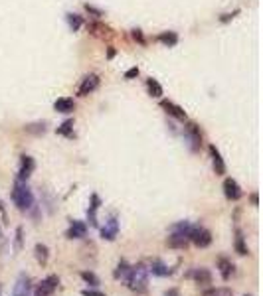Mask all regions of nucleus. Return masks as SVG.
I'll list each match as a JSON object with an SVG mask.
<instances>
[{"instance_id": "19", "label": "nucleus", "mask_w": 263, "mask_h": 296, "mask_svg": "<svg viewBox=\"0 0 263 296\" xmlns=\"http://www.w3.org/2000/svg\"><path fill=\"white\" fill-rule=\"evenodd\" d=\"M34 257L38 261L40 267H48L49 265V247L46 243H36L34 245Z\"/></svg>"}, {"instance_id": "1", "label": "nucleus", "mask_w": 263, "mask_h": 296, "mask_svg": "<svg viewBox=\"0 0 263 296\" xmlns=\"http://www.w3.org/2000/svg\"><path fill=\"white\" fill-rule=\"evenodd\" d=\"M148 271H146V265L144 263H137V265H131V271L127 274V278L123 280L125 286L135 292V294H144L146 288H148Z\"/></svg>"}, {"instance_id": "18", "label": "nucleus", "mask_w": 263, "mask_h": 296, "mask_svg": "<svg viewBox=\"0 0 263 296\" xmlns=\"http://www.w3.org/2000/svg\"><path fill=\"white\" fill-rule=\"evenodd\" d=\"M89 32H91L95 38H101V40H111V38H115L113 30H111L109 26H105V24H101V22H91L89 24Z\"/></svg>"}, {"instance_id": "39", "label": "nucleus", "mask_w": 263, "mask_h": 296, "mask_svg": "<svg viewBox=\"0 0 263 296\" xmlns=\"http://www.w3.org/2000/svg\"><path fill=\"white\" fill-rule=\"evenodd\" d=\"M4 243V235H2V229H0V245Z\"/></svg>"}, {"instance_id": "12", "label": "nucleus", "mask_w": 263, "mask_h": 296, "mask_svg": "<svg viewBox=\"0 0 263 296\" xmlns=\"http://www.w3.org/2000/svg\"><path fill=\"white\" fill-rule=\"evenodd\" d=\"M34 170H36V162H34V158L28 156V154H22V156H20V168H18V178H16V180L28 182V178L32 176Z\"/></svg>"}, {"instance_id": "32", "label": "nucleus", "mask_w": 263, "mask_h": 296, "mask_svg": "<svg viewBox=\"0 0 263 296\" xmlns=\"http://www.w3.org/2000/svg\"><path fill=\"white\" fill-rule=\"evenodd\" d=\"M81 296H107V294L101 292V290H97V288H93V286H87V288L81 290Z\"/></svg>"}, {"instance_id": "35", "label": "nucleus", "mask_w": 263, "mask_h": 296, "mask_svg": "<svg viewBox=\"0 0 263 296\" xmlns=\"http://www.w3.org/2000/svg\"><path fill=\"white\" fill-rule=\"evenodd\" d=\"M133 38H135L139 44H144V38H143V34H141V30H133Z\"/></svg>"}, {"instance_id": "33", "label": "nucleus", "mask_w": 263, "mask_h": 296, "mask_svg": "<svg viewBox=\"0 0 263 296\" xmlns=\"http://www.w3.org/2000/svg\"><path fill=\"white\" fill-rule=\"evenodd\" d=\"M85 10H87L89 14H93L95 18H101V16H103V12H101V10H97L95 6H91V4H85Z\"/></svg>"}, {"instance_id": "11", "label": "nucleus", "mask_w": 263, "mask_h": 296, "mask_svg": "<svg viewBox=\"0 0 263 296\" xmlns=\"http://www.w3.org/2000/svg\"><path fill=\"white\" fill-rule=\"evenodd\" d=\"M216 267H218V273L222 276V280H232V276L236 274V265L232 263V259H228V257H218V261H216Z\"/></svg>"}, {"instance_id": "14", "label": "nucleus", "mask_w": 263, "mask_h": 296, "mask_svg": "<svg viewBox=\"0 0 263 296\" xmlns=\"http://www.w3.org/2000/svg\"><path fill=\"white\" fill-rule=\"evenodd\" d=\"M224 196L230 200V202H239L243 198V192L239 188V184L234 178H226L224 180Z\"/></svg>"}, {"instance_id": "22", "label": "nucleus", "mask_w": 263, "mask_h": 296, "mask_svg": "<svg viewBox=\"0 0 263 296\" xmlns=\"http://www.w3.org/2000/svg\"><path fill=\"white\" fill-rule=\"evenodd\" d=\"M129 271H131V263H129L127 259H119V263H117V267H115V271H113V278H115V280H125Z\"/></svg>"}, {"instance_id": "16", "label": "nucleus", "mask_w": 263, "mask_h": 296, "mask_svg": "<svg viewBox=\"0 0 263 296\" xmlns=\"http://www.w3.org/2000/svg\"><path fill=\"white\" fill-rule=\"evenodd\" d=\"M210 158H212V166H214V172L216 176H224L226 174V162L222 158V154H220V150L216 148L214 144H210Z\"/></svg>"}, {"instance_id": "6", "label": "nucleus", "mask_w": 263, "mask_h": 296, "mask_svg": "<svg viewBox=\"0 0 263 296\" xmlns=\"http://www.w3.org/2000/svg\"><path fill=\"white\" fill-rule=\"evenodd\" d=\"M99 235L105 241H115L117 239V235H119V217H117V213H111L109 215V219L105 221V225L99 227Z\"/></svg>"}, {"instance_id": "5", "label": "nucleus", "mask_w": 263, "mask_h": 296, "mask_svg": "<svg viewBox=\"0 0 263 296\" xmlns=\"http://www.w3.org/2000/svg\"><path fill=\"white\" fill-rule=\"evenodd\" d=\"M184 276H186V278H192L198 286H208V284L214 282V274H212L210 269H206V267H194V269H190Z\"/></svg>"}, {"instance_id": "4", "label": "nucleus", "mask_w": 263, "mask_h": 296, "mask_svg": "<svg viewBox=\"0 0 263 296\" xmlns=\"http://www.w3.org/2000/svg\"><path fill=\"white\" fill-rule=\"evenodd\" d=\"M58 286H60V276L58 274H48L46 278H42L34 286L32 296H54L56 290H58Z\"/></svg>"}, {"instance_id": "40", "label": "nucleus", "mask_w": 263, "mask_h": 296, "mask_svg": "<svg viewBox=\"0 0 263 296\" xmlns=\"http://www.w3.org/2000/svg\"><path fill=\"white\" fill-rule=\"evenodd\" d=\"M245 296H247V294H245Z\"/></svg>"}, {"instance_id": "36", "label": "nucleus", "mask_w": 263, "mask_h": 296, "mask_svg": "<svg viewBox=\"0 0 263 296\" xmlns=\"http://www.w3.org/2000/svg\"><path fill=\"white\" fill-rule=\"evenodd\" d=\"M0 215H2V223L6 225L8 223V215H6V209H4V204L0 202Z\"/></svg>"}, {"instance_id": "2", "label": "nucleus", "mask_w": 263, "mask_h": 296, "mask_svg": "<svg viewBox=\"0 0 263 296\" xmlns=\"http://www.w3.org/2000/svg\"><path fill=\"white\" fill-rule=\"evenodd\" d=\"M12 202H14V205H16L22 213H28V211H32V209L36 207V198H34V194H32L28 182H20V180L14 182V188H12Z\"/></svg>"}, {"instance_id": "30", "label": "nucleus", "mask_w": 263, "mask_h": 296, "mask_svg": "<svg viewBox=\"0 0 263 296\" xmlns=\"http://www.w3.org/2000/svg\"><path fill=\"white\" fill-rule=\"evenodd\" d=\"M66 18H68V24H70V28H72L73 32H77V30L81 28V24H83V20H81L79 14H72V12H70Z\"/></svg>"}, {"instance_id": "13", "label": "nucleus", "mask_w": 263, "mask_h": 296, "mask_svg": "<svg viewBox=\"0 0 263 296\" xmlns=\"http://www.w3.org/2000/svg\"><path fill=\"white\" fill-rule=\"evenodd\" d=\"M99 87V75L95 73H89V75H85L83 79H81V85L77 87V95L79 97H87L89 93H93Z\"/></svg>"}, {"instance_id": "20", "label": "nucleus", "mask_w": 263, "mask_h": 296, "mask_svg": "<svg viewBox=\"0 0 263 296\" xmlns=\"http://www.w3.org/2000/svg\"><path fill=\"white\" fill-rule=\"evenodd\" d=\"M161 107L167 111L168 114H172L174 119H178V121H184L186 119V113H184V109L182 107H178V105H174L172 101H167V99H163L161 101Z\"/></svg>"}, {"instance_id": "23", "label": "nucleus", "mask_w": 263, "mask_h": 296, "mask_svg": "<svg viewBox=\"0 0 263 296\" xmlns=\"http://www.w3.org/2000/svg\"><path fill=\"white\" fill-rule=\"evenodd\" d=\"M234 247H236V253H238V255H241V257L249 255V249H247V245H245V237H243V231H241V229H236Z\"/></svg>"}, {"instance_id": "29", "label": "nucleus", "mask_w": 263, "mask_h": 296, "mask_svg": "<svg viewBox=\"0 0 263 296\" xmlns=\"http://www.w3.org/2000/svg\"><path fill=\"white\" fill-rule=\"evenodd\" d=\"M58 135H62V137L66 138L75 137V133H73V121H66L62 127H58Z\"/></svg>"}, {"instance_id": "26", "label": "nucleus", "mask_w": 263, "mask_h": 296, "mask_svg": "<svg viewBox=\"0 0 263 296\" xmlns=\"http://www.w3.org/2000/svg\"><path fill=\"white\" fill-rule=\"evenodd\" d=\"M79 276H81V280H83L87 286H93V288H97V286H99V282H101V280H99V276H97L93 271H81Z\"/></svg>"}, {"instance_id": "8", "label": "nucleus", "mask_w": 263, "mask_h": 296, "mask_svg": "<svg viewBox=\"0 0 263 296\" xmlns=\"http://www.w3.org/2000/svg\"><path fill=\"white\" fill-rule=\"evenodd\" d=\"M146 271H148V274L159 276V278H165V276H170V274L174 273L163 259H150L146 263Z\"/></svg>"}, {"instance_id": "37", "label": "nucleus", "mask_w": 263, "mask_h": 296, "mask_svg": "<svg viewBox=\"0 0 263 296\" xmlns=\"http://www.w3.org/2000/svg\"><path fill=\"white\" fill-rule=\"evenodd\" d=\"M163 296H180V290H178V288H168Z\"/></svg>"}, {"instance_id": "38", "label": "nucleus", "mask_w": 263, "mask_h": 296, "mask_svg": "<svg viewBox=\"0 0 263 296\" xmlns=\"http://www.w3.org/2000/svg\"><path fill=\"white\" fill-rule=\"evenodd\" d=\"M249 200H251V204L253 205H259V196H257V192H253V194L249 196Z\"/></svg>"}, {"instance_id": "17", "label": "nucleus", "mask_w": 263, "mask_h": 296, "mask_svg": "<svg viewBox=\"0 0 263 296\" xmlns=\"http://www.w3.org/2000/svg\"><path fill=\"white\" fill-rule=\"evenodd\" d=\"M101 207V198L97 194H91V202H89V207H87V221L91 227H99V221H97V211Z\"/></svg>"}, {"instance_id": "25", "label": "nucleus", "mask_w": 263, "mask_h": 296, "mask_svg": "<svg viewBox=\"0 0 263 296\" xmlns=\"http://www.w3.org/2000/svg\"><path fill=\"white\" fill-rule=\"evenodd\" d=\"M161 44H165V46L172 47L178 44V36H176V32H163V34H159V38H156Z\"/></svg>"}, {"instance_id": "9", "label": "nucleus", "mask_w": 263, "mask_h": 296, "mask_svg": "<svg viewBox=\"0 0 263 296\" xmlns=\"http://www.w3.org/2000/svg\"><path fill=\"white\" fill-rule=\"evenodd\" d=\"M184 138L188 140L192 152H198L200 146H202V135H200V129L196 123H188V127L184 129Z\"/></svg>"}, {"instance_id": "27", "label": "nucleus", "mask_w": 263, "mask_h": 296, "mask_svg": "<svg viewBox=\"0 0 263 296\" xmlns=\"http://www.w3.org/2000/svg\"><path fill=\"white\" fill-rule=\"evenodd\" d=\"M146 89L150 93V97H163V87H161V83L156 81V79H146Z\"/></svg>"}, {"instance_id": "31", "label": "nucleus", "mask_w": 263, "mask_h": 296, "mask_svg": "<svg viewBox=\"0 0 263 296\" xmlns=\"http://www.w3.org/2000/svg\"><path fill=\"white\" fill-rule=\"evenodd\" d=\"M26 133H32V135H44V133H46V123L28 125V127H26Z\"/></svg>"}, {"instance_id": "7", "label": "nucleus", "mask_w": 263, "mask_h": 296, "mask_svg": "<svg viewBox=\"0 0 263 296\" xmlns=\"http://www.w3.org/2000/svg\"><path fill=\"white\" fill-rule=\"evenodd\" d=\"M167 245L170 247V249H174V251L188 249V245H190L188 233H184V231H174V229H170V235L167 237Z\"/></svg>"}, {"instance_id": "28", "label": "nucleus", "mask_w": 263, "mask_h": 296, "mask_svg": "<svg viewBox=\"0 0 263 296\" xmlns=\"http://www.w3.org/2000/svg\"><path fill=\"white\" fill-rule=\"evenodd\" d=\"M22 245H24V227L18 225L16 231H14V251L20 253V251H22Z\"/></svg>"}, {"instance_id": "10", "label": "nucleus", "mask_w": 263, "mask_h": 296, "mask_svg": "<svg viewBox=\"0 0 263 296\" xmlns=\"http://www.w3.org/2000/svg\"><path fill=\"white\" fill-rule=\"evenodd\" d=\"M32 290H34L32 278L26 273H22L16 278V284H14V288H12V296H32Z\"/></svg>"}, {"instance_id": "21", "label": "nucleus", "mask_w": 263, "mask_h": 296, "mask_svg": "<svg viewBox=\"0 0 263 296\" xmlns=\"http://www.w3.org/2000/svg\"><path fill=\"white\" fill-rule=\"evenodd\" d=\"M54 109L58 111V113H73V109H75V103H73V99L70 97H62V99H58L56 103H54Z\"/></svg>"}, {"instance_id": "3", "label": "nucleus", "mask_w": 263, "mask_h": 296, "mask_svg": "<svg viewBox=\"0 0 263 296\" xmlns=\"http://www.w3.org/2000/svg\"><path fill=\"white\" fill-rule=\"evenodd\" d=\"M188 239H190L192 245H196L198 249H208L214 241L212 237V231L204 225H190V231H188Z\"/></svg>"}, {"instance_id": "15", "label": "nucleus", "mask_w": 263, "mask_h": 296, "mask_svg": "<svg viewBox=\"0 0 263 296\" xmlns=\"http://www.w3.org/2000/svg\"><path fill=\"white\" fill-rule=\"evenodd\" d=\"M85 235H87V223L79 221V219H72L70 227L66 231V237L68 239H85Z\"/></svg>"}, {"instance_id": "34", "label": "nucleus", "mask_w": 263, "mask_h": 296, "mask_svg": "<svg viewBox=\"0 0 263 296\" xmlns=\"http://www.w3.org/2000/svg\"><path fill=\"white\" fill-rule=\"evenodd\" d=\"M139 75V68H131L129 71H125V79H133Z\"/></svg>"}, {"instance_id": "24", "label": "nucleus", "mask_w": 263, "mask_h": 296, "mask_svg": "<svg viewBox=\"0 0 263 296\" xmlns=\"http://www.w3.org/2000/svg\"><path fill=\"white\" fill-rule=\"evenodd\" d=\"M202 296H234V290L230 286H208Z\"/></svg>"}]
</instances>
